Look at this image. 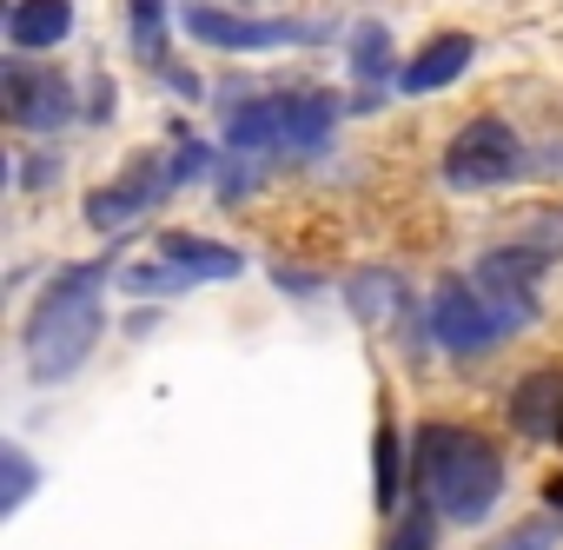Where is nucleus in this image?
Instances as JSON below:
<instances>
[{"mask_svg": "<svg viewBox=\"0 0 563 550\" xmlns=\"http://www.w3.org/2000/svg\"><path fill=\"white\" fill-rule=\"evenodd\" d=\"M100 286H107V265H74V272H60V279L41 293L34 319H27V372L41 385L74 378L87 365V352H93V339L107 326Z\"/></svg>", "mask_w": 563, "mask_h": 550, "instance_id": "obj_1", "label": "nucleus"}, {"mask_svg": "<svg viewBox=\"0 0 563 550\" xmlns=\"http://www.w3.org/2000/svg\"><path fill=\"white\" fill-rule=\"evenodd\" d=\"M418 491L444 524H477V517H490V504L504 491V458L477 431L431 425L418 438Z\"/></svg>", "mask_w": 563, "mask_h": 550, "instance_id": "obj_2", "label": "nucleus"}, {"mask_svg": "<svg viewBox=\"0 0 563 550\" xmlns=\"http://www.w3.org/2000/svg\"><path fill=\"white\" fill-rule=\"evenodd\" d=\"M332 120H339V100L319 94V87H299V94H278V100H252L225 120V153L239 160H265V153H319L332 140Z\"/></svg>", "mask_w": 563, "mask_h": 550, "instance_id": "obj_3", "label": "nucleus"}, {"mask_svg": "<svg viewBox=\"0 0 563 550\" xmlns=\"http://www.w3.org/2000/svg\"><path fill=\"white\" fill-rule=\"evenodd\" d=\"M523 166V146H517V133L504 127V120H471V127H457V140L444 146V179L451 186H464V193H477V186H504L510 173Z\"/></svg>", "mask_w": 563, "mask_h": 550, "instance_id": "obj_4", "label": "nucleus"}, {"mask_svg": "<svg viewBox=\"0 0 563 550\" xmlns=\"http://www.w3.org/2000/svg\"><path fill=\"white\" fill-rule=\"evenodd\" d=\"M431 339H438L444 352H484V345L510 339V326L490 312V299H484L471 279H444V286L431 293Z\"/></svg>", "mask_w": 563, "mask_h": 550, "instance_id": "obj_5", "label": "nucleus"}, {"mask_svg": "<svg viewBox=\"0 0 563 550\" xmlns=\"http://www.w3.org/2000/svg\"><path fill=\"white\" fill-rule=\"evenodd\" d=\"M537 265L543 252H490L477 272H471V286L490 299V312L517 332L523 319H537Z\"/></svg>", "mask_w": 563, "mask_h": 550, "instance_id": "obj_6", "label": "nucleus"}, {"mask_svg": "<svg viewBox=\"0 0 563 550\" xmlns=\"http://www.w3.org/2000/svg\"><path fill=\"white\" fill-rule=\"evenodd\" d=\"M173 179H179V173H173V166H159V153L133 160L113 186H100V193L87 199V226H93V232H120V226H126V219H140V212H146Z\"/></svg>", "mask_w": 563, "mask_h": 550, "instance_id": "obj_7", "label": "nucleus"}, {"mask_svg": "<svg viewBox=\"0 0 563 550\" xmlns=\"http://www.w3.org/2000/svg\"><path fill=\"white\" fill-rule=\"evenodd\" d=\"M186 28H192V41H206V47H232V54L299 47V41L319 34V28H306V21H239V14H225V8H192Z\"/></svg>", "mask_w": 563, "mask_h": 550, "instance_id": "obj_8", "label": "nucleus"}, {"mask_svg": "<svg viewBox=\"0 0 563 550\" xmlns=\"http://www.w3.org/2000/svg\"><path fill=\"white\" fill-rule=\"evenodd\" d=\"M74 34V0H14L8 8V41L21 54H47Z\"/></svg>", "mask_w": 563, "mask_h": 550, "instance_id": "obj_9", "label": "nucleus"}, {"mask_svg": "<svg viewBox=\"0 0 563 550\" xmlns=\"http://www.w3.org/2000/svg\"><path fill=\"white\" fill-rule=\"evenodd\" d=\"M471 61H477V41H471V34H438V41H424V54L398 74V87H405V94H438V87H451Z\"/></svg>", "mask_w": 563, "mask_h": 550, "instance_id": "obj_10", "label": "nucleus"}, {"mask_svg": "<svg viewBox=\"0 0 563 550\" xmlns=\"http://www.w3.org/2000/svg\"><path fill=\"white\" fill-rule=\"evenodd\" d=\"M510 418L530 438H563V372H537L510 392Z\"/></svg>", "mask_w": 563, "mask_h": 550, "instance_id": "obj_11", "label": "nucleus"}, {"mask_svg": "<svg viewBox=\"0 0 563 550\" xmlns=\"http://www.w3.org/2000/svg\"><path fill=\"white\" fill-rule=\"evenodd\" d=\"M153 258L179 265L186 279H239V265H245L232 245H212V239H192V232H166V239L153 245Z\"/></svg>", "mask_w": 563, "mask_h": 550, "instance_id": "obj_12", "label": "nucleus"}, {"mask_svg": "<svg viewBox=\"0 0 563 550\" xmlns=\"http://www.w3.org/2000/svg\"><path fill=\"white\" fill-rule=\"evenodd\" d=\"M8 87H14L8 113H14L21 127H54V120H67V87H60V80H27V74H8Z\"/></svg>", "mask_w": 563, "mask_h": 550, "instance_id": "obj_13", "label": "nucleus"}, {"mask_svg": "<svg viewBox=\"0 0 563 550\" xmlns=\"http://www.w3.org/2000/svg\"><path fill=\"white\" fill-rule=\"evenodd\" d=\"M352 74L378 94V80L391 74V34L385 28H358V47H352Z\"/></svg>", "mask_w": 563, "mask_h": 550, "instance_id": "obj_14", "label": "nucleus"}, {"mask_svg": "<svg viewBox=\"0 0 563 550\" xmlns=\"http://www.w3.org/2000/svg\"><path fill=\"white\" fill-rule=\"evenodd\" d=\"M556 537H563V524L556 517H530V524H510L497 543H484V550H556Z\"/></svg>", "mask_w": 563, "mask_h": 550, "instance_id": "obj_15", "label": "nucleus"}, {"mask_svg": "<svg viewBox=\"0 0 563 550\" xmlns=\"http://www.w3.org/2000/svg\"><path fill=\"white\" fill-rule=\"evenodd\" d=\"M391 299H398V279H391V272L352 279V312H358V319H385V312H391Z\"/></svg>", "mask_w": 563, "mask_h": 550, "instance_id": "obj_16", "label": "nucleus"}, {"mask_svg": "<svg viewBox=\"0 0 563 550\" xmlns=\"http://www.w3.org/2000/svg\"><path fill=\"white\" fill-rule=\"evenodd\" d=\"M385 550H438V510H431V504H418V510L398 524V537H391Z\"/></svg>", "mask_w": 563, "mask_h": 550, "instance_id": "obj_17", "label": "nucleus"}, {"mask_svg": "<svg viewBox=\"0 0 563 550\" xmlns=\"http://www.w3.org/2000/svg\"><path fill=\"white\" fill-rule=\"evenodd\" d=\"M0 464H8V497H0V510H21L27 504V491H34V464H27V451L21 444H8V451H0Z\"/></svg>", "mask_w": 563, "mask_h": 550, "instance_id": "obj_18", "label": "nucleus"}, {"mask_svg": "<svg viewBox=\"0 0 563 550\" xmlns=\"http://www.w3.org/2000/svg\"><path fill=\"white\" fill-rule=\"evenodd\" d=\"M133 41H140V54H159V47H166V14H159V0H133Z\"/></svg>", "mask_w": 563, "mask_h": 550, "instance_id": "obj_19", "label": "nucleus"}]
</instances>
